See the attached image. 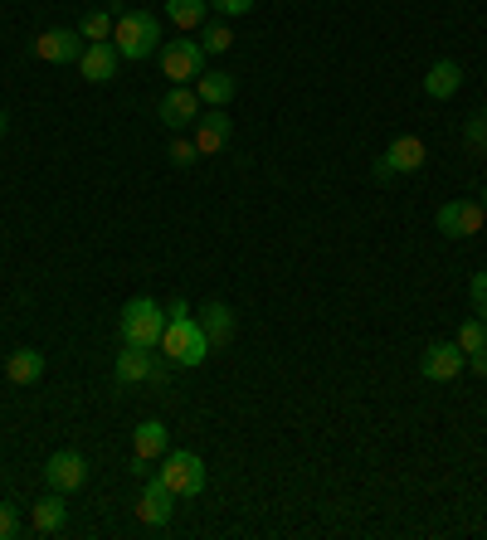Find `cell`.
<instances>
[{"label": "cell", "mask_w": 487, "mask_h": 540, "mask_svg": "<svg viewBox=\"0 0 487 540\" xmlns=\"http://www.w3.org/2000/svg\"><path fill=\"white\" fill-rule=\"evenodd\" d=\"M113 44L122 59H151L161 49V20L151 10H122L113 25Z\"/></svg>", "instance_id": "6da1fadb"}, {"label": "cell", "mask_w": 487, "mask_h": 540, "mask_svg": "<svg viewBox=\"0 0 487 540\" xmlns=\"http://www.w3.org/2000/svg\"><path fill=\"white\" fill-rule=\"evenodd\" d=\"M161 351H166V365H176V370H195V365H205V356H210L215 346H210L205 326L195 322V317H181V322H166Z\"/></svg>", "instance_id": "7a4b0ae2"}, {"label": "cell", "mask_w": 487, "mask_h": 540, "mask_svg": "<svg viewBox=\"0 0 487 540\" xmlns=\"http://www.w3.org/2000/svg\"><path fill=\"white\" fill-rule=\"evenodd\" d=\"M161 336H166V307L151 297H132L122 307V341L142 351H161Z\"/></svg>", "instance_id": "3957f363"}, {"label": "cell", "mask_w": 487, "mask_h": 540, "mask_svg": "<svg viewBox=\"0 0 487 540\" xmlns=\"http://www.w3.org/2000/svg\"><path fill=\"white\" fill-rule=\"evenodd\" d=\"M156 54H161V73H166L171 83H181V88H190V83L205 73V49H200V39H166Z\"/></svg>", "instance_id": "277c9868"}, {"label": "cell", "mask_w": 487, "mask_h": 540, "mask_svg": "<svg viewBox=\"0 0 487 540\" xmlns=\"http://www.w3.org/2000/svg\"><path fill=\"white\" fill-rule=\"evenodd\" d=\"M156 477H161L176 497H200V492H205V463H200L195 453H186V448H181V453H166Z\"/></svg>", "instance_id": "5b68a950"}, {"label": "cell", "mask_w": 487, "mask_h": 540, "mask_svg": "<svg viewBox=\"0 0 487 540\" xmlns=\"http://www.w3.org/2000/svg\"><path fill=\"white\" fill-rule=\"evenodd\" d=\"M463 365H468V356L458 351V341H429L424 356H419V375L434 380V385H449L463 375Z\"/></svg>", "instance_id": "8992f818"}, {"label": "cell", "mask_w": 487, "mask_h": 540, "mask_svg": "<svg viewBox=\"0 0 487 540\" xmlns=\"http://www.w3.org/2000/svg\"><path fill=\"white\" fill-rule=\"evenodd\" d=\"M424 142L419 137H395V142L385 146V156H380V166H375V180H390V176H410L424 166Z\"/></svg>", "instance_id": "52a82bcc"}, {"label": "cell", "mask_w": 487, "mask_h": 540, "mask_svg": "<svg viewBox=\"0 0 487 540\" xmlns=\"http://www.w3.org/2000/svg\"><path fill=\"white\" fill-rule=\"evenodd\" d=\"M487 224V210L478 200H449L444 210H439V234H449V239H468V234H478Z\"/></svg>", "instance_id": "ba28073f"}, {"label": "cell", "mask_w": 487, "mask_h": 540, "mask_svg": "<svg viewBox=\"0 0 487 540\" xmlns=\"http://www.w3.org/2000/svg\"><path fill=\"white\" fill-rule=\"evenodd\" d=\"M44 482H49V492H78V487L88 482V463H83V453H74V448L54 453V458L44 463Z\"/></svg>", "instance_id": "9c48e42d"}, {"label": "cell", "mask_w": 487, "mask_h": 540, "mask_svg": "<svg viewBox=\"0 0 487 540\" xmlns=\"http://www.w3.org/2000/svg\"><path fill=\"white\" fill-rule=\"evenodd\" d=\"M156 112H161V122H166V127H176V132H181V127H190V122H200L205 103H200V93H195V88H181V83H171Z\"/></svg>", "instance_id": "30bf717a"}, {"label": "cell", "mask_w": 487, "mask_h": 540, "mask_svg": "<svg viewBox=\"0 0 487 540\" xmlns=\"http://www.w3.org/2000/svg\"><path fill=\"white\" fill-rule=\"evenodd\" d=\"M117 64H122V54H117L113 39H103V44H83V54H78V73H83L88 83H113Z\"/></svg>", "instance_id": "8fae6325"}, {"label": "cell", "mask_w": 487, "mask_h": 540, "mask_svg": "<svg viewBox=\"0 0 487 540\" xmlns=\"http://www.w3.org/2000/svg\"><path fill=\"white\" fill-rule=\"evenodd\" d=\"M156 365H161V360H156V351H142V346H122V351H117L113 375H117V385H122V390H132V385H147Z\"/></svg>", "instance_id": "7c38bea8"}, {"label": "cell", "mask_w": 487, "mask_h": 540, "mask_svg": "<svg viewBox=\"0 0 487 540\" xmlns=\"http://www.w3.org/2000/svg\"><path fill=\"white\" fill-rule=\"evenodd\" d=\"M176 492L161 482V477H151L147 487H142V497H137V521L142 526H166L171 521V511H176Z\"/></svg>", "instance_id": "4fadbf2b"}, {"label": "cell", "mask_w": 487, "mask_h": 540, "mask_svg": "<svg viewBox=\"0 0 487 540\" xmlns=\"http://www.w3.org/2000/svg\"><path fill=\"white\" fill-rule=\"evenodd\" d=\"M35 54L44 64H78L83 35H78V30H44V35L35 39Z\"/></svg>", "instance_id": "5bb4252c"}, {"label": "cell", "mask_w": 487, "mask_h": 540, "mask_svg": "<svg viewBox=\"0 0 487 540\" xmlns=\"http://www.w3.org/2000/svg\"><path fill=\"white\" fill-rule=\"evenodd\" d=\"M229 132H234V122H229L225 108L200 112V122H195V151H200V156H215V151H225Z\"/></svg>", "instance_id": "9a60e30c"}, {"label": "cell", "mask_w": 487, "mask_h": 540, "mask_svg": "<svg viewBox=\"0 0 487 540\" xmlns=\"http://www.w3.org/2000/svg\"><path fill=\"white\" fill-rule=\"evenodd\" d=\"M458 88H463V69H458L453 59H439V64H429V73H424V93H429L434 103L453 98Z\"/></svg>", "instance_id": "2e32d148"}, {"label": "cell", "mask_w": 487, "mask_h": 540, "mask_svg": "<svg viewBox=\"0 0 487 540\" xmlns=\"http://www.w3.org/2000/svg\"><path fill=\"white\" fill-rule=\"evenodd\" d=\"M195 93H200V103H205V108H225L229 98H234V73L205 69L200 78H195Z\"/></svg>", "instance_id": "e0dca14e"}, {"label": "cell", "mask_w": 487, "mask_h": 540, "mask_svg": "<svg viewBox=\"0 0 487 540\" xmlns=\"http://www.w3.org/2000/svg\"><path fill=\"white\" fill-rule=\"evenodd\" d=\"M200 326H205L210 346H215V351H225L229 341H234V312H229V302H205V317H200Z\"/></svg>", "instance_id": "ac0fdd59"}, {"label": "cell", "mask_w": 487, "mask_h": 540, "mask_svg": "<svg viewBox=\"0 0 487 540\" xmlns=\"http://www.w3.org/2000/svg\"><path fill=\"white\" fill-rule=\"evenodd\" d=\"M64 521H69L64 492H49V497H39V502H35V516H30V526H35L39 536H54V531H64Z\"/></svg>", "instance_id": "d6986e66"}, {"label": "cell", "mask_w": 487, "mask_h": 540, "mask_svg": "<svg viewBox=\"0 0 487 540\" xmlns=\"http://www.w3.org/2000/svg\"><path fill=\"white\" fill-rule=\"evenodd\" d=\"M458 351L473 360L478 375H487V326H483V317H473V322L458 326Z\"/></svg>", "instance_id": "ffe728a7"}, {"label": "cell", "mask_w": 487, "mask_h": 540, "mask_svg": "<svg viewBox=\"0 0 487 540\" xmlns=\"http://www.w3.org/2000/svg\"><path fill=\"white\" fill-rule=\"evenodd\" d=\"M5 375H10V385H39L44 380V356L39 351H10V360H5Z\"/></svg>", "instance_id": "44dd1931"}, {"label": "cell", "mask_w": 487, "mask_h": 540, "mask_svg": "<svg viewBox=\"0 0 487 540\" xmlns=\"http://www.w3.org/2000/svg\"><path fill=\"white\" fill-rule=\"evenodd\" d=\"M132 448H137V458H166V424L161 419L137 424L132 429Z\"/></svg>", "instance_id": "7402d4cb"}, {"label": "cell", "mask_w": 487, "mask_h": 540, "mask_svg": "<svg viewBox=\"0 0 487 540\" xmlns=\"http://www.w3.org/2000/svg\"><path fill=\"white\" fill-rule=\"evenodd\" d=\"M205 10H210V0H166V20L176 30H200L205 25Z\"/></svg>", "instance_id": "603a6c76"}, {"label": "cell", "mask_w": 487, "mask_h": 540, "mask_svg": "<svg viewBox=\"0 0 487 540\" xmlns=\"http://www.w3.org/2000/svg\"><path fill=\"white\" fill-rule=\"evenodd\" d=\"M113 25H117L113 10H93V15H83L78 35L88 39V44H103V39H113Z\"/></svg>", "instance_id": "cb8c5ba5"}, {"label": "cell", "mask_w": 487, "mask_h": 540, "mask_svg": "<svg viewBox=\"0 0 487 540\" xmlns=\"http://www.w3.org/2000/svg\"><path fill=\"white\" fill-rule=\"evenodd\" d=\"M229 44H234L229 25H205V39H200V49H205V54H225Z\"/></svg>", "instance_id": "d4e9b609"}, {"label": "cell", "mask_w": 487, "mask_h": 540, "mask_svg": "<svg viewBox=\"0 0 487 540\" xmlns=\"http://www.w3.org/2000/svg\"><path fill=\"white\" fill-rule=\"evenodd\" d=\"M463 137H468V146H478V151H487V117H483V112L463 122Z\"/></svg>", "instance_id": "484cf974"}, {"label": "cell", "mask_w": 487, "mask_h": 540, "mask_svg": "<svg viewBox=\"0 0 487 540\" xmlns=\"http://www.w3.org/2000/svg\"><path fill=\"white\" fill-rule=\"evenodd\" d=\"M10 536H20V516H15L10 502H0V540H10Z\"/></svg>", "instance_id": "4316f807"}, {"label": "cell", "mask_w": 487, "mask_h": 540, "mask_svg": "<svg viewBox=\"0 0 487 540\" xmlns=\"http://www.w3.org/2000/svg\"><path fill=\"white\" fill-rule=\"evenodd\" d=\"M468 297H473V307H478V317L487 312V273H473V283H468Z\"/></svg>", "instance_id": "83f0119b"}, {"label": "cell", "mask_w": 487, "mask_h": 540, "mask_svg": "<svg viewBox=\"0 0 487 540\" xmlns=\"http://www.w3.org/2000/svg\"><path fill=\"white\" fill-rule=\"evenodd\" d=\"M210 5H215L220 15H249V10H254L259 0H210Z\"/></svg>", "instance_id": "f1b7e54d"}, {"label": "cell", "mask_w": 487, "mask_h": 540, "mask_svg": "<svg viewBox=\"0 0 487 540\" xmlns=\"http://www.w3.org/2000/svg\"><path fill=\"white\" fill-rule=\"evenodd\" d=\"M195 156H200L195 142H171V161H176V166H195Z\"/></svg>", "instance_id": "f546056e"}, {"label": "cell", "mask_w": 487, "mask_h": 540, "mask_svg": "<svg viewBox=\"0 0 487 540\" xmlns=\"http://www.w3.org/2000/svg\"><path fill=\"white\" fill-rule=\"evenodd\" d=\"M166 312H171V322H181V317H190V302H186V297H176Z\"/></svg>", "instance_id": "4dcf8cb0"}, {"label": "cell", "mask_w": 487, "mask_h": 540, "mask_svg": "<svg viewBox=\"0 0 487 540\" xmlns=\"http://www.w3.org/2000/svg\"><path fill=\"white\" fill-rule=\"evenodd\" d=\"M478 205H483V210H487V185H483V190H478Z\"/></svg>", "instance_id": "1f68e13d"}, {"label": "cell", "mask_w": 487, "mask_h": 540, "mask_svg": "<svg viewBox=\"0 0 487 540\" xmlns=\"http://www.w3.org/2000/svg\"><path fill=\"white\" fill-rule=\"evenodd\" d=\"M5 127H10V117H5V112H0V137H5Z\"/></svg>", "instance_id": "d6a6232c"}, {"label": "cell", "mask_w": 487, "mask_h": 540, "mask_svg": "<svg viewBox=\"0 0 487 540\" xmlns=\"http://www.w3.org/2000/svg\"><path fill=\"white\" fill-rule=\"evenodd\" d=\"M483 322H487V312H483Z\"/></svg>", "instance_id": "836d02e7"}, {"label": "cell", "mask_w": 487, "mask_h": 540, "mask_svg": "<svg viewBox=\"0 0 487 540\" xmlns=\"http://www.w3.org/2000/svg\"><path fill=\"white\" fill-rule=\"evenodd\" d=\"M483 117H487V108H483Z\"/></svg>", "instance_id": "e575fe53"}]
</instances>
